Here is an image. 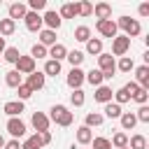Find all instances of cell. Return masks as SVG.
Here are the masks:
<instances>
[{
	"mask_svg": "<svg viewBox=\"0 0 149 149\" xmlns=\"http://www.w3.org/2000/svg\"><path fill=\"white\" fill-rule=\"evenodd\" d=\"M109 144H114L116 149H123V147H128V135H126V133H116V135L109 140Z\"/></svg>",
	"mask_w": 149,
	"mask_h": 149,
	"instance_id": "obj_34",
	"label": "cell"
},
{
	"mask_svg": "<svg viewBox=\"0 0 149 149\" xmlns=\"http://www.w3.org/2000/svg\"><path fill=\"white\" fill-rule=\"evenodd\" d=\"M2 147H5V137L0 135V149H2Z\"/></svg>",
	"mask_w": 149,
	"mask_h": 149,
	"instance_id": "obj_51",
	"label": "cell"
},
{
	"mask_svg": "<svg viewBox=\"0 0 149 149\" xmlns=\"http://www.w3.org/2000/svg\"><path fill=\"white\" fill-rule=\"evenodd\" d=\"M5 114L9 116V119H14V116H19L21 112H23V102L21 100H9V102H5Z\"/></svg>",
	"mask_w": 149,
	"mask_h": 149,
	"instance_id": "obj_13",
	"label": "cell"
},
{
	"mask_svg": "<svg viewBox=\"0 0 149 149\" xmlns=\"http://www.w3.org/2000/svg\"><path fill=\"white\" fill-rule=\"evenodd\" d=\"M16 91H19V100H21V102H23V100H28V98L33 95V91H30V86H28V84H21Z\"/></svg>",
	"mask_w": 149,
	"mask_h": 149,
	"instance_id": "obj_40",
	"label": "cell"
},
{
	"mask_svg": "<svg viewBox=\"0 0 149 149\" xmlns=\"http://www.w3.org/2000/svg\"><path fill=\"white\" fill-rule=\"evenodd\" d=\"M114 98H116V105H123V102H128V100H130V95H128L123 88H119V91L114 93Z\"/></svg>",
	"mask_w": 149,
	"mask_h": 149,
	"instance_id": "obj_46",
	"label": "cell"
},
{
	"mask_svg": "<svg viewBox=\"0 0 149 149\" xmlns=\"http://www.w3.org/2000/svg\"><path fill=\"white\" fill-rule=\"evenodd\" d=\"M7 133H9L14 140H19V137H23V135H26V123H23L19 116H14V119H9V121H7Z\"/></svg>",
	"mask_w": 149,
	"mask_h": 149,
	"instance_id": "obj_6",
	"label": "cell"
},
{
	"mask_svg": "<svg viewBox=\"0 0 149 149\" xmlns=\"http://www.w3.org/2000/svg\"><path fill=\"white\" fill-rule=\"evenodd\" d=\"M14 65H16L19 74H33L35 72V58H30V56H21Z\"/></svg>",
	"mask_w": 149,
	"mask_h": 149,
	"instance_id": "obj_7",
	"label": "cell"
},
{
	"mask_svg": "<svg viewBox=\"0 0 149 149\" xmlns=\"http://www.w3.org/2000/svg\"><path fill=\"white\" fill-rule=\"evenodd\" d=\"M5 49H7V44H5V37H0V54H2Z\"/></svg>",
	"mask_w": 149,
	"mask_h": 149,
	"instance_id": "obj_50",
	"label": "cell"
},
{
	"mask_svg": "<svg viewBox=\"0 0 149 149\" xmlns=\"http://www.w3.org/2000/svg\"><path fill=\"white\" fill-rule=\"evenodd\" d=\"M5 84H7L9 88H19L23 81H21V74H19L16 70H9V72L5 74Z\"/></svg>",
	"mask_w": 149,
	"mask_h": 149,
	"instance_id": "obj_20",
	"label": "cell"
},
{
	"mask_svg": "<svg viewBox=\"0 0 149 149\" xmlns=\"http://www.w3.org/2000/svg\"><path fill=\"white\" fill-rule=\"evenodd\" d=\"M140 16H149V2H142L140 5Z\"/></svg>",
	"mask_w": 149,
	"mask_h": 149,
	"instance_id": "obj_49",
	"label": "cell"
},
{
	"mask_svg": "<svg viewBox=\"0 0 149 149\" xmlns=\"http://www.w3.org/2000/svg\"><path fill=\"white\" fill-rule=\"evenodd\" d=\"M35 137H37V142H40V147H44V144H49V142H51V133H49V130H42V133H35Z\"/></svg>",
	"mask_w": 149,
	"mask_h": 149,
	"instance_id": "obj_43",
	"label": "cell"
},
{
	"mask_svg": "<svg viewBox=\"0 0 149 149\" xmlns=\"http://www.w3.org/2000/svg\"><path fill=\"white\" fill-rule=\"evenodd\" d=\"M47 74H51V77L61 74V63H58V61H47V63H44V77H47Z\"/></svg>",
	"mask_w": 149,
	"mask_h": 149,
	"instance_id": "obj_30",
	"label": "cell"
},
{
	"mask_svg": "<svg viewBox=\"0 0 149 149\" xmlns=\"http://www.w3.org/2000/svg\"><path fill=\"white\" fill-rule=\"evenodd\" d=\"M49 119L54 123H58V126H70L72 123V112H68V107H63V105H54Z\"/></svg>",
	"mask_w": 149,
	"mask_h": 149,
	"instance_id": "obj_2",
	"label": "cell"
},
{
	"mask_svg": "<svg viewBox=\"0 0 149 149\" xmlns=\"http://www.w3.org/2000/svg\"><path fill=\"white\" fill-rule=\"evenodd\" d=\"M61 21H63V19L58 16V12H47V14L42 16V23H47L49 30H54V33L61 28Z\"/></svg>",
	"mask_w": 149,
	"mask_h": 149,
	"instance_id": "obj_11",
	"label": "cell"
},
{
	"mask_svg": "<svg viewBox=\"0 0 149 149\" xmlns=\"http://www.w3.org/2000/svg\"><path fill=\"white\" fill-rule=\"evenodd\" d=\"M135 119H137V121H142V123H149V107H147V105H142V107L137 109Z\"/></svg>",
	"mask_w": 149,
	"mask_h": 149,
	"instance_id": "obj_41",
	"label": "cell"
},
{
	"mask_svg": "<svg viewBox=\"0 0 149 149\" xmlns=\"http://www.w3.org/2000/svg\"><path fill=\"white\" fill-rule=\"evenodd\" d=\"M95 28H98V33L102 35V37H116V23L112 21V19H105V21H95Z\"/></svg>",
	"mask_w": 149,
	"mask_h": 149,
	"instance_id": "obj_4",
	"label": "cell"
},
{
	"mask_svg": "<svg viewBox=\"0 0 149 149\" xmlns=\"http://www.w3.org/2000/svg\"><path fill=\"white\" fill-rule=\"evenodd\" d=\"M123 112H121V105H116V102H107L105 105V116H109V119H119Z\"/></svg>",
	"mask_w": 149,
	"mask_h": 149,
	"instance_id": "obj_27",
	"label": "cell"
},
{
	"mask_svg": "<svg viewBox=\"0 0 149 149\" xmlns=\"http://www.w3.org/2000/svg\"><path fill=\"white\" fill-rule=\"evenodd\" d=\"M74 40H77V42H88V40H91V28H88V26L74 28Z\"/></svg>",
	"mask_w": 149,
	"mask_h": 149,
	"instance_id": "obj_26",
	"label": "cell"
},
{
	"mask_svg": "<svg viewBox=\"0 0 149 149\" xmlns=\"http://www.w3.org/2000/svg\"><path fill=\"white\" fill-rule=\"evenodd\" d=\"M84 79L88 81V84H93V86H102V72L100 70H91V72H84Z\"/></svg>",
	"mask_w": 149,
	"mask_h": 149,
	"instance_id": "obj_23",
	"label": "cell"
},
{
	"mask_svg": "<svg viewBox=\"0 0 149 149\" xmlns=\"http://www.w3.org/2000/svg\"><path fill=\"white\" fill-rule=\"evenodd\" d=\"M14 30H16V21H12V19H0V37H2V35H5V37L12 35Z\"/></svg>",
	"mask_w": 149,
	"mask_h": 149,
	"instance_id": "obj_24",
	"label": "cell"
},
{
	"mask_svg": "<svg viewBox=\"0 0 149 149\" xmlns=\"http://www.w3.org/2000/svg\"><path fill=\"white\" fill-rule=\"evenodd\" d=\"M91 142H93V149H112V144H109L107 137H93Z\"/></svg>",
	"mask_w": 149,
	"mask_h": 149,
	"instance_id": "obj_39",
	"label": "cell"
},
{
	"mask_svg": "<svg viewBox=\"0 0 149 149\" xmlns=\"http://www.w3.org/2000/svg\"><path fill=\"white\" fill-rule=\"evenodd\" d=\"M61 19H74L77 16V2H65L63 7H61V14H58Z\"/></svg>",
	"mask_w": 149,
	"mask_h": 149,
	"instance_id": "obj_22",
	"label": "cell"
},
{
	"mask_svg": "<svg viewBox=\"0 0 149 149\" xmlns=\"http://www.w3.org/2000/svg\"><path fill=\"white\" fill-rule=\"evenodd\" d=\"M28 86H30V91H40L42 86H44V72H33V74H28V81H26Z\"/></svg>",
	"mask_w": 149,
	"mask_h": 149,
	"instance_id": "obj_15",
	"label": "cell"
},
{
	"mask_svg": "<svg viewBox=\"0 0 149 149\" xmlns=\"http://www.w3.org/2000/svg\"><path fill=\"white\" fill-rule=\"evenodd\" d=\"M2 149H21V144H19V140H9V142H5Z\"/></svg>",
	"mask_w": 149,
	"mask_h": 149,
	"instance_id": "obj_48",
	"label": "cell"
},
{
	"mask_svg": "<svg viewBox=\"0 0 149 149\" xmlns=\"http://www.w3.org/2000/svg\"><path fill=\"white\" fill-rule=\"evenodd\" d=\"M116 28H121V30L126 33V37H135V35H140V30H142L140 21H135V19H130V16H121L119 23H116Z\"/></svg>",
	"mask_w": 149,
	"mask_h": 149,
	"instance_id": "obj_3",
	"label": "cell"
},
{
	"mask_svg": "<svg viewBox=\"0 0 149 149\" xmlns=\"http://www.w3.org/2000/svg\"><path fill=\"white\" fill-rule=\"evenodd\" d=\"M91 140H93V133H91V128H86V126L77 128V142H79V144H88Z\"/></svg>",
	"mask_w": 149,
	"mask_h": 149,
	"instance_id": "obj_25",
	"label": "cell"
},
{
	"mask_svg": "<svg viewBox=\"0 0 149 149\" xmlns=\"http://www.w3.org/2000/svg\"><path fill=\"white\" fill-rule=\"evenodd\" d=\"M23 21H26V28H28L30 33H40V30H42V16H40L37 12H28V14L23 16Z\"/></svg>",
	"mask_w": 149,
	"mask_h": 149,
	"instance_id": "obj_8",
	"label": "cell"
},
{
	"mask_svg": "<svg viewBox=\"0 0 149 149\" xmlns=\"http://www.w3.org/2000/svg\"><path fill=\"white\" fill-rule=\"evenodd\" d=\"M84 84V70H79V68H72L70 72H68V86L74 91V88H79Z\"/></svg>",
	"mask_w": 149,
	"mask_h": 149,
	"instance_id": "obj_9",
	"label": "cell"
},
{
	"mask_svg": "<svg viewBox=\"0 0 149 149\" xmlns=\"http://www.w3.org/2000/svg\"><path fill=\"white\" fill-rule=\"evenodd\" d=\"M93 98H95L98 102L107 105V102H112V88H109V86H98V91L93 93Z\"/></svg>",
	"mask_w": 149,
	"mask_h": 149,
	"instance_id": "obj_18",
	"label": "cell"
},
{
	"mask_svg": "<svg viewBox=\"0 0 149 149\" xmlns=\"http://www.w3.org/2000/svg\"><path fill=\"white\" fill-rule=\"evenodd\" d=\"M26 14H28V7H26L23 2H12V5H9V19H12V21L23 19Z\"/></svg>",
	"mask_w": 149,
	"mask_h": 149,
	"instance_id": "obj_14",
	"label": "cell"
},
{
	"mask_svg": "<svg viewBox=\"0 0 149 149\" xmlns=\"http://www.w3.org/2000/svg\"><path fill=\"white\" fill-rule=\"evenodd\" d=\"M65 58L72 63V68H79V65H81V61H84V54H81V51H70Z\"/></svg>",
	"mask_w": 149,
	"mask_h": 149,
	"instance_id": "obj_37",
	"label": "cell"
},
{
	"mask_svg": "<svg viewBox=\"0 0 149 149\" xmlns=\"http://www.w3.org/2000/svg\"><path fill=\"white\" fill-rule=\"evenodd\" d=\"M30 121H33V128H35L37 133H42V130H49V116H47V114H42V112H35Z\"/></svg>",
	"mask_w": 149,
	"mask_h": 149,
	"instance_id": "obj_10",
	"label": "cell"
},
{
	"mask_svg": "<svg viewBox=\"0 0 149 149\" xmlns=\"http://www.w3.org/2000/svg\"><path fill=\"white\" fill-rule=\"evenodd\" d=\"M137 88H140V86H137V84H135V81H128V84H126V86H123V91H126V93H128V95H130V98H133V95H135V93H137Z\"/></svg>",
	"mask_w": 149,
	"mask_h": 149,
	"instance_id": "obj_47",
	"label": "cell"
},
{
	"mask_svg": "<svg viewBox=\"0 0 149 149\" xmlns=\"http://www.w3.org/2000/svg\"><path fill=\"white\" fill-rule=\"evenodd\" d=\"M147 98H149V91H144V88H137V93L133 95V100L140 105H147Z\"/></svg>",
	"mask_w": 149,
	"mask_h": 149,
	"instance_id": "obj_42",
	"label": "cell"
},
{
	"mask_svg": "<svg viewBox=\"0 0 149 149\" xmlns=\"http://www.w3.org/2000/svg\"><path fill=\"white\" fill-rule=\"evenodd\" d=\"M135 77H137V86L140 88H144V91H149V65H140L137 70H135Z\"/></svg>",
	"mask_w": 149,
	"mask_h": 149,
	"instance_id": "obj_12",
	"label": "cell"
},
{
	"mask_svg": "<svg viewBox=\"0 0 149 149\" xmlns=\"http://www.w3.org/2000/svg\"><path fill=\"white\" fill-rule=\"evenodd\" d=\"M40 44L42 47H54L56 44V33L49 30V28L47 30H40Z\"/></svg>",
	"mask_w": 149,
	"mask_h": 149,
	"instance_id": "obj_19",
	"label": "cell"
},
{
	"mask_svg": "<svg viewBox=\"0 0 149 149\" xmlns=\"http://www.w3.org/2000/svg\"><path fill=\"white\" fill-rule=\"evenodd\" d=\"M123 149H128V147H123Z\"/></svg>",
	"mask_w": 149,
	"mask_h": 149,
	"instance_id": "obj_52",
	"label": "cell"
},
{
	"mask_svg": "<svg viewBox=\"0 0 149 149\" xmlns=\"http://www.w3.org/2000/svg\"><path fill=\"white\" fill-rule=\"evenodd\" d=\"M21 149H42V147H40V142H37V137L33 135V137H28V140H26V142L21 144Z\"/></svg>",
	"mask_w": 149,
	"mask_h": 149,
	"instance_id": "obj_45",
	"label": "cell"
},
{
	"mask_svg": "<svg viewBox=\"0 0 149 149\" xmlns=\"http://www.w3.org/2000/svg\"><path fill=\"white\" fill-rule=\"evenodd\" d=\"M86 51H88V54H98V56H100V54H102V42H100L98 37H95V40L91 37V40L86 42Z\"/></svg>",
	"mask_w": 149,
	"mask_h": 149,
	"instance_id": "obj_32",
	"label": "cell"
},
{
	"mask_svg": "<svg viewBox=\"0 0 149 149\" xmlns=\"http://www.w3.org/2000/svg\"><path fill=\"white\" fill-rule=\"evenodd\" d=\"M77 14H79V16H91V14H93V5H91L88 0L77 2Z\"/></svg>",
	"mask_w": 149,
	"mask_h": 149,
	"instance_id": "obj_31",
	"label": "cell"
},
{
	"mask_svg": "<svg viewBox=\"0 0 149 149\" xmlns=\"http://www.w3.org/2000/svg\"><path fill=\"white\" fill-rule=\"evenodd\" d=\"M28 7H30V12H40L47 7V0H28Z\"/></svg>",
	"mask_w": 149,
	"mask_h": 149,
	"instance_id": "obj_44",
	"label": "cell"
},
{
	"mask_svg": "<svg viewBox=\"0 0 149 149\" xmlns=\"http://www.w3.org/2000/svg\"><path fill=\"white\" fill-rule=\"evenodd\" d=\"M2 54H5V56H2V58H5V61H7V63H16V61H19V58H21V51H19V49H16V47H7V49H5V51H2Z\"/></svg>",
	"mask_w": 149,
	"mask_h": 149,
	"instance_id": "obj_29",
	"label": "cell"
},
{
	"mask_svg": "<svg viewBox=\"0 0 149 149\" xmlns=\"http://www.w3.org/2000/svg\"><path fill=\"white\" fill-rule=\"evenodd\" d=\"M128 149H147V137L144 135H133L128 140Z\"/></svg>",
	"mask_w": 149,
	"mask_h": 149,
	"instance_id": "obj_28",
	"label": "cell"
},
{
	"mask_svg": "<svg viewBox=\"0 0 149 149\" xmlns=\"http://www.w3.org/2000/svg\"><path fill=\"white\" fill-rule=\"evenodd\" d=\"M84 121H86V123H84L86 128H91V126H100V123H102V114H98V112H88Z\"/></svg>",
	"mask_w": 149,
	"mask_h": 149,
	"instance_id": "obj_33",
	"label": "cell"
},
{
	"mask_svg": "<svg viewBox=\"0 0 149 149\" xmlns=\"http://www.w3.org/2000/svg\"><path fill=\"white\" fill-rule=\"evenodd\" d=\"M47 56H51V61H58V63H61V61L68 56V49H65L63 44H58V42H56V44L47 51Z\"/></svg>",
	"mask_w": 149,
	"mask_h": 149,
	"instance_id": "obj_17",
	"label": "cell"
},
{
	"mask_svg": "<svg viewBox=\"0 0 149 149\" xmlns=\"http://www.w3.org/2000/svg\"><path fill=\"white\" fill-rule=\"evenodd\" d=\"M84 100H86V98H84V91H81V88H74V91H72V95H70V102H72L74 107H81V105H84Z\"/></svg>",
	"mask_w": 149,
	"mask_h": 149,
	"instance_id": "obj_36",
	"label": "cell"
},
{
	"mask_svg": "<svg viewBox=\"0 0 149 149\" xmlns=\"http://www.w3.org/2000/svg\"><path fill=\"white\" fill-rule=\"evenodd\" d=\"M47 56V47H42V44H33V49H30V58H44Z\"/></svg>",
	"mask_w": 149,
	"mask_h": 149,
	"instance_id": "obj_38",
	"label": "cell"
},
{
	"mask_svg": "<svg viewBox=\"0 0 149 149\" xmlns=\"http://www.w3.org/2000/svg\"><path fill=\"white\" fill-rule=\"evenodd\" d=\"M128 49H130V37L116 35V37L112 40V54H114V56H123Z\"/></svg>",
	"mask_w": 149,
	"mask_h": 149,
	"instance_id": "obj_5",
	"label": "cell"
},
{
	"mask_svg": "<svg viewBox=\"0 0 149 149\" xmlns=\"http://www.w3.org/2000/svg\"><path fill=\"white\" fill-rule=\"evenodd\" d=\"M135 68V63H133V58H128V56H121V61L116 63V70H121V72H130Z\"/></svg>",
	"mask_w": 149,
	"mask_h": 149,
	"instance_id": "obj_35",
	"label": "cell"
},
{
	"mask_svg": "<svg viewBox=\"0 0 149 149\" xmlns=\"http://www.w3.org/2000/svg\"><path fill=\"white\" fill-rule=\"evenodd\" d=\"M93 12H95L98 21H105V19L112 16V5H107V2H98V5L93 7Z\"/></svg>",
	"mask_w": 149,
	"mask_h": 149,
	"instance_id": "obj_16",
	"label": "cell"
},
{
	"mask_svg": "<svg viewBox=\"0 0 149 149\" xmlns=\"http://www.w3.org/2000/svg\"><path fill=\"white\" fill-rule=\"evenodd\" d=\"M98 70L102 72V79H112L116 72V61L112 54H100L98 56Z\"/></svg>",
	"mask_w": 149,
	"mask_h": 149,
	"instance_id": "obj_1",
	"label": "cell"
},
{
	"mask_svg": "<svg viewBox=\"0 0 149 149\" xmlns=\"http://www.w3.org/2000/svg\"><path fill=\"white\" fill-rule=\"evenodd\" d=\"M119 119H121V128H123V130H133V128H135V123H137V119H135V114H133V112H123Z\"/></svg>",
	"mask_w": 149,
	"mask_h": 149,
	"instance_id": "obj_21",
	"label": "cell"
}]
</instances>
